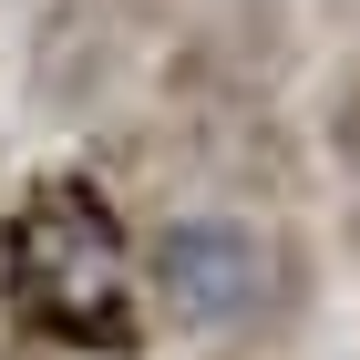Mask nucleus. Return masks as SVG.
I'll return each instance as SVG.
<instances>
[{"label": "nucleus", "mask_w": 360, "mask_h": 360, "mask_svg": "<svg viewBox=\"0 0 360 360\" xmlns=\"http://www.w3.org/2000/svg\"><path fill=\"white\" fill-rule=\"evenodd\" d=\"M340 248H350V268H360V186H350V206H340Z\"/></svg>", "instance_id": "nucleus-8"}, {"label": "nucleus", "mask_w": 360, "mask_h": 360, "mask_svg": "<svg viewBox=\"0 0 360 360\" xmlns=\"http://www.w3.org/2000/svg\"><path fill=\"white\" fill-rule=\"evenodd\" d=\"M195 360H288L278 340H195Z\"/></svg>", "instance_id": "nucleus-7"}, {"label": "nucleus", "mask_w": 360, "mask_h": 360, "mask_svg": "<svg viewBox=\"0 0 360 360\" xmlns=\"http://www.w3.org/2000/svg\"><path fill=\"white\" fill-rule=\"evenodd\" d=\"M134 248V206L83 155L21 175L0 217V360H144L165 330L144 309Z\"/></svg>", "instance_id": "nucleus-1"}, {"label": "nucleus", "mask_w": 360, "mask_h": 360, "mask_svg": "<svg viewBox=\"0 0 360 360\" xmlns=\"http://www.w3.org/2000/svg\"><path fill=\"white\" fill-rule=\"evenodd\" d=\"M186 0H31L21 21V93L41 124H103L155 83V52Z\"/></svg>", "instance_id": "nucleus-3"}, {"label": "nucleus", "mask_w": 360, "mask_h": 360, "mask_svg": "<svg viewBox=\"0 0 360 360\" xmlns=\"http://www.w3.org/2000/svg\"><path fill=\"white\" fill-rule=\"evenodd\" d=\"M299 62H309V0H186L144 93L175 113H248L288 103Z\"/></svg>", "instance_id": "nucleus-4"}, {"label": "nucleus", "mask_w": 360, "mask_h": 360, "mask_svg": "<svg viewBox=\"0 0 360 360\" xmlns=\"http://www.w3.org/2000/svg\"><path fill=\"white\" fill-rule=\"evenodd\" d=\"M309 134H319V165H330L340 186H360V52L330 72V93H319V124H309Z\"/></svg>", "instance_id": "nucleus-6"}, {"label": "nucleus", "mask_w": 360, "mask_h": 360, "mask_svg": "<svg viewBox=\"0 0 360 360\" xmlns=\"http://www.w3.org/2000/svg\"><path fill=\"white\" fill-rule=\"evenodd\" d=\"M195 124V175L217 206H248V217H299L309 206V165H319V134L288 124V103H248V113H186Z\"/></svg>", "instance_id": "nucleus-5"}, {"label": "nucleus", "mask_w": 360, "mask_h": 360, "mask_svg": "<svg viewBox=\"0 0 360 360\" xmlns=\"http://www.w3.org/2000/svg\"><path fill=\"white\" fill-rule=\"evenodd\" d=\"M319 11H330V21H340V31L360 41V0H319Z\"/></svg>", "instance_id": "nucleus-9"}, {"label": "nucleus", "mask_w": 360, "mask_h": 360, "mask_svg": "<svg viewBox=\"0 0 360 360\" xmlns=\"http://www.w3.org/2000/svg\"><path fill=\"white\" fill-rule=\"evenodd\" d=\"M144 309L165 340H288L309 330L319 309V248H309L299 217H248V206H217L195 195L175 217L144 226Z\"/></svg>", "instance_id": "nucleus-2"}, {"label": "nucleus", "mask_w": 360, "mask_h": 360, "mask_svg": "<svg viewBox=\"0 0 360 360\" xmlns=\"http://www.w3.org/2000/svg\"><path fill=\"white\" fill-rule=\"evenodd\" d=\"M0 217H11V175H0Z\"/></svg>", "instance_id": "nucleus-10"}]
</instances>
